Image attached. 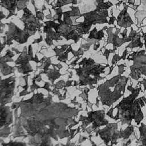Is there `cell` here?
Masks as SVG:
<instances>
[{
	"label": "cell",
	"mask_w": 146,
	"mask_h": 146,
	"mask_svg": "<svg viewBox=\"0 0 146 146\" xmlns=\"http://www.w3.org/2000/svg\"><path fill=\"white\" fill-rule=\"evenodd\" d=\"M127 89L131 92L128 96L124 98L115 107L117 109V113L115 119H120L121 125H131L132 120L139 125L144 119V114L141 110V106L139 102V98L137 99L141 87L133 88L132 84L127 87Z\"/></svg>",
	"instance_id": "6da1fadb"
},
{
	"label": "cell",
	"mask_w": 146,
	"mask_h": 146,
	"mask_svg": "<svg viewBox=\"0 0 146 146\" xmlns=\"http://www.w3.org/2000/svg\"><path fill=\"white\" fill-rule=\"evenodd\" d=\"M96 9L89 12L81 14L79 17H83V21L74 25L72 27L80 34L85 35L90 33L91 26L96 24L108 23L109 17L108 9L113 6L110 1L104 2V0H96Z\"/></svg>",
	"instance_id": "7a4b0ae2"
},
{
	"label": "cell",
	"mask_w": 146,
	"mask_h": 146,
	"mask_svg": "<svg viewBox=\"0 0 146 146\" xmlns=\"http://www.w3.org/2000/svg\"><path fill=\"white\" fill-rule=\"evenodd\" d=\"M128 79V78L118 74L100 84L98 87L99 95L103 103L111 106L123 96Z\"/></svg>",
	"instance_id": "3957f363"
},
{
	"label": "cell",
	"mask_w": 146,
	"mask_h": 146,
	"mask_svg": "<svg viewBox=\"0 0 146 146\" xmlns=\"http://www.w3.org/2000/svg\"><path fill=\"white\" fill-rule=\"evenodd\" d=\"M78 65L79 67L76 68L75 71L79 76L80 84L90 86L97 83L98 80L103 79L100 74L104 73V70L109 66L108 64L103 66L96 63L91 58H83Z\"/></svg>",
	"instance_id": "277c9868"
},
{
	"label": "cell",
	"mask_w": 146,
	"mask_h": 146,
	"mask_svg": "<svg viewBox=\"0 0 146 146\" xmlns=\"http://www.w3.org/2000/svg\"><path fill=\"white\" fill-rule=\"evenodd\" d=\"M56 23L55 21L49 20L43 22L45 25L52 28L55 33V41L62 40L64 38L66 40H72L74 43H77L80 39H83V35L79 34L72 27L70 26L62 19L58 21Z\"/></svg>",
	"instance_id": "5b68a950"
},
{
	"label": "cell",
	"mask_w": 146,
	"mask_h": 146,
	"mask_svg": "<svg viewBox=\"0 0 146 146\" xmlns=\"http://www.w3.org/2000/svg\"><path fill=\"white\" fill-rule=\"evenodd\" d=\"M8 26V30L5 33L3 36V44L7 46H11L13 44V41L14 40L19 44H24L27 42L29 38L31 36L29 33L24 30L21 29L13 22L6 23Z\"/></svg>",
	"instance_id": "8992f818"
},
{
	"label": "cell",
	"mask_w": 146,
	"mask_h": 146,
	"mask_svg": "<svg viewBox=\"0 0 146 146\" xmlns=\"http://www.w3.org/2000/svg\"><path fill=\"white\" fill-rule=\"evenodd\" d=\"M145 50L136 51L129 55L128 60H133V64L130 66L129 76L133 79L138 80L141 78V74L146 76V54Z\"/></svg>",
	"instance_id": "52a82bcc"
},
{
	"label": "cell",
	"mask_w": 146,
	"mask_h": 146,
	"mask_svg": "<svg viewBox=\"0 0 146 146\" xmlns=\"http://www.w3.org/2000/svg\"><path fill=\"white\" fill-rule=\"evenodd\" d=\"M23 11V14L19 19L23 23V30L31 35H34L37 31H40V29L43 26L40 21L27 7H25Z\"/></svg>",
	"instance_id": "ba28073f"
},
{
	"label": "cell",
	"mask_w": 146,
	"mask_h": 146,
	"mask_svg": "<svg viewBox=\"0 0 146 146\" xmlns=\"http://www.w3.org/2000/svg\"><path fill=\"white\" fill-rule=\"evenodd\" d=\"M115 29H116V31L115 33L113 32V27H108L107 30H106V32L107 33L108 35V37H107V40L106 42V44L101 48V49L100 50V51H101L102 50L103 48H104L108 44L111 43L113 44V50L115 51L116 50V49L120 47L123 44L128 42H130L132 41L133 38L128 36L127 38H119L118 36V34L119 33V32L120 31L121 29L120 28H116V26H115Z\"/></svg>",
	"instance_id": "9c48e42d"
},
{
	"label": "cell",
	"mask_w": 146,
	"mask_h": 146,
	"mask_svg": "<svg viewBox=\"0 0 146 146\" xmlns=\"http://www.w3.org/2000/svg\"><path fill=\"white\" fill-rule=\"evenodd\" d=\"M30 0H1V6L7 9L9 11V14L6 19H8L11 16L17 15L15 10L18 11L23 10L27 7Z\"/></svg>",
	"instance_id": "30bf717a"
},
{
	"label": "cell",
	"mask_w": 146,
	"mask_h": 146,
	"mask_svg": "<svg viewBox=\"0 0 146 146\" xmlns=\"http://www.w3.org/2000/svg\"><path fill=\"white\" fill-rule=\"evenodd\" d=\"M29 61H30L27 53V46H25L21 51L19 56L15 61V67L17 68L18 71L22 74H27L33 71Z\"/></svg>",
	"instance_id": "8fae6325"
},
{
	"label": "cell",
	"mask_w": 146,
	"mask_h": 146,
	"mask_svg": "<svg viewBox=\"0 0 146 146\" xmlns=\"http://www.w3.org/2000/svg\"><path fill=\"white\" fill-rule=\"evenodd\" d=\"M15 78L14 76H10L5 79L1 80V92L2 98L5 96V99H7V96H11L14 89Z\"/></svg>",
	"instance_id": "7c38bea8"
},
{
	"label": "cell",
	"mask_w": 146,
	"mask_h": 146,
	"mask_svg": "<svg viewBox=\"0 0 146 146\" xmlns=\"http://www.w3.org/2000/svg\"><path fill=\"white\" fill-rule=\"evenodd\" d=\"M124 8L120 11V14L117 16L116 19L117 25L120 27L127 28L130 27L132 24H133V22L130 17L128 13L127 12L128 6L124 3Z\"/></svg>",
	"instance_id": "4fadbf2b"
},
{
	"label": "cell",
	"mask_w": 146,
	"mask_h": 146,
	"mask_svg": "<svg viewBox=\"0 0 146 146\" xmlns=\"http://www.w3.org/2000/svg\"><path fill=\"white\" fill-rule=\"evenodd\" d=\"M107 29H108L107 26H104L103 27V29L98 31L96 27H95L91 31H90L89 35L87 38V39H95L99 42L100 41L104 35L103 30H106Z\"/></svg>",
	"instance_id": "5bb4252c"
},
{
	"label": "cell",
	"mask_w": 146,
	"mask_h": 146,
	"mask_svg": "<svg viewBox=\"0 0 146 146\" xmlns=\"http://www.w3.org/2000/svg\"><path fill=\"white\" fill-rule=\"evenodd\" d=\"M140 137L136 142L137 146H146V125L143 123H140V126L138 127Z\"/></svg>",
	"instance_id": "9a60e30c"
},
{
	"label": "cell",
	"mask_w": 146,
	"mask_h": 146,
	"mask_svg": "<svg viewBox=\"0 0 146 146\" xmlns=\"http://www.w3.org/2000/svg\"><path fill=\"white\" fill-rule=\"evenodd\" d=\"M78 3V0H57V2L55 5L52 6L53 9L61 7L68 4H72V5H76Z\"/></svg>",
	"instance_id": "2e32d148"
},
{
	"label": "cell",
	"mask_w": 146,
	"mask_h": 146,
	"mask_svg": "<svg viewBox=\"0 0 146 146\" xmlns=\"http://www.w3.org/2000/svg\"><path fill=\"white\" fill-rule=\"evenodd\" d=\"M1 71L2 74L4 76H6L13 72L14 71V69L13 67L7 65L6 63H1Z\"/></svg>",
	"instance_id": "e0dca14e"
},
{
	"label": "cell",
	"mask_w": 146,
	"mask_h": 146,
	"mask_svg": "<svg viewBox=\"0 0 146 146\" xmlns=\"http://www.w3.org/2000/svg\"><path fill=\"white\" fill-rule=\"evenodd\" d=\"M14 54L12 51L7 50L6 54L4 56L1 57V63H7L8 62H13L12 58L14 56Z\"/></svg>",
	"instance_id": "ac0fdd59"
},
{
	"label": "cell",
	"mask_w": 146,
	"mask_h": 146,
	"mask_svg": "<svg viewBox=\"0 0 146 146\" xmlns=\"http://www.w3.org/2000/svg\"><path fill=\"white\" fill-rule=\"evenodd\" d=\"M132 133H134V127L132 125H128L127 128L124 131H122L121 129V137L122 138H124V139H127L129 138V137L132 135Z\"/></svg>",
	"instance_id": "d6986e66"
},
{
	"label": "cell",
	"mask_w": 146,
	"mask_h": 146,
	"mask_svg": "<svg viewBox=\"0 0 146 146\" xmlns=\"http://www.w3.org/2000/svg\"><path fill=\"white\" fill-rule=\"evenodd\" d=\"M70 46V44L60 45L59 47H58L57 46H55V47L53 48V50L55 52V54H56L55 55L56 56H58L64 53L67 50V49Z\"/></svg>",
	"instance_id": "ffe728a7"
},
{
	"label": "cell",
	"mask_w": 146,
	"mask_h": 146,
	"mask_svg": "<svg viewBox=\"0 0 146 146\" xmlns=\"http://www.w3.org/2000/svg\"><path fill=\"white\" fill-rule=\"evenodd\" d=\"M70 9H71V10L67 11L68 13L71 17H79L81 15L80 11L78 6H69Z\"/></svg>",
	"instance_id": "44dd1931"
},
{
	"label": "cell",
	"mask_w": 146,
	"mask_h": 146,
	"mask_svg": "<svg viewBox=\"0 0 146 146\" xmlns=\"http://www.w3.org/2000/svg\"><path fill=\"white\" fill-rule=\"evenodd\" d=\"M71 45H72V43L70 44V46H69V47L67 49V50L64 53H63L62 54H61L58 56V59H57L58 60L64 62V63L66 62V61L68 60V53L71 52V51L72 49Z\"/></svg>",
	"instance_id": "7402d4cb"
},
{
	"label": "cell",
	"mask_w": 146,
	"mask_h": 146,
	"mask_svg": "<svg viewBox=\"0 0 146 146\" xmlns=\"http://www.w3.org/2000/svg\"><path fill=\"white\" fill-rule=\"evenodd\" d=\"M47 73H48L47 76H48L49 79L52 80V82H53L55 79H57L59 76H60V74L56 69L49 70V71Z\"/></svg>",
	"instance_id": "603a6c76"
},
{
	"label": "cell",
	"mask_w": 146,
	"mask_h": 146,
	"mask_svg": "<svg viewBox=\"0 0 146 146\" xmlns=\"http://www.w3.org/2000/svg\"><path fill=\"white\" fill-rule=\"evenodd\" d=\"M54 11L55 12V15L52 17V20L53 21H59L62 19V16L63 15V10L62 9L61 7H58V8H56L54 9Z\"/></svg>",
	"instance_id": "cb8c5ba5"
},
{
	"label": "cell",
	"mask_w": 146,
	"mask_h": 146,
	"mask_svg": "<svg viewBox=\"0 0 146 146\" xmlns=\"http://www.w3.org/2000/svg\"><path fill=\"white\" fill-rule=\"evenodd\" d=\"M63 21L64 22V23H66V24L70 25V26H73V22L71 18V16L69 15V14L68 13L67 11H64L63 13Z\"/></svg>",
	"instance_id": "d4e9b609"
},
{
	"label": "cell",
	"mask_w": 146,
	"mask_h": 146,
	"mask_svg": "<svg viewBox=\"0 0 146 146\" xmlns=\"http://www.w3.org/2000/svg\"><path fill=\"white\" fill-rule=\"evenodd\" d=\"M71 52L74 55V57L77 58V57H80V56H82L83 55L84 51L83 50L82 47H80L78 50H74L73 49H72Z\"/></svg>",
	"instance_id": "484cf974"
},
{
	"label": "cell",
	"mask_w": 146,
	"mask_h": 146,
	"mask_svg": "<svg viewBox=\"0 0 146 146\" xmlns=\"http://www.w3.org/2000/svg\"><path fill=\"white\" fill-rule=\"evenodd\" d=\"M35 16H36V18L39 21H43V19L45 17L43 11H40V10H38L35 12Z\"/></svg>",
	"instance_id": "4316f807"
},
{
	"label": "cell",
	"mask_w": 146,
	"mask_h": 146,
	"mask_svg": "<svg viewBox=\"0 0 146 146\" xmlns=\"http://www.w3.org/2000/svg\"><path fill=\"white\" fill-rule=\"evenodd\" d=\"M115 51L113 50H108V49H105L104 50V52L103 53V55L106 57V60L108 61V58H109V56H110V54L111 53H113Z\"/></svg>",
	"instance_id": "83f0119b"
},
{
	"label": "cell",
	"mask_w": 146,
	"mask_h": 146,
	"mask_svg": "<svg viewBox=\"0 0 146 146\" xmlns=\"http://www.w3.org/2000/svg\"><path fill=\"white\" fill-rule=\"evenodd\" d=\"M120 59H121V56H120L118 54H115L114 56H113V58H112V66H113V64H115L117 61L120 60Z\"/></svg>",
	"instance_id": "f1b7e54d"
},
{
	"label": "cell",
	"mask_w": 146,
	"mask_h": 146,
	"mask_svg": "<svg viewBox=\"0 0 146 146\" xmlns=\"http://www.w3.org/2000/svg\"><path fill=\"white\" fill-rule=\"evenodd\" d=\"M125 65L124 64H120L118 65V67H119V75H121L124 72V67H125Z\"/></svg>",
	"instance_id": "f546056e"
},
{
	"label": "cell",
	"mask_w": 146,
	"mask_h": 146,
	"mask_svg": "<svg viewBox=\"0 0 146 146\" xmlns=\"http://www.w3.org/2000/svg\"><path fill=\"white\" fill-rule=\"evenodd\" d=\"M43 40V36L42 35H40V37L38 39H34V40L33 42L32 43V44H36V43H39L40 42H41Z\"/></svg>",
	"instance_id": "4dcf8cb0"
},
{
	"label": "cell",
	"mask_w": 146,
	"mask_h": 146,
	"mask_svg": "<svg viewBox=\"0 0 146 146\" xmlns=\"http://www.w3.org/2000/svg\"><path fill=\"white\" fill-rule=\"evenodd\" d=\"M139 84H143V85L144 86V87L145 90L146 91V79H145V78H143V80L138 82V83H137V84L136 85V87H137V86H138Z\"/></svg>",
	"instance_id": "1f68e13d"
},
{
	"label": "cell",
	"mask_w": 146,
	"mask_h": 146,
	"mask_svg": "<svg viewBox=\"0 0 146 146\" xmlns=\"http://www.w3.org/2000/svg\"><path fill=\"white\" fill-rule=\"evenodd\" d=\"M116 18L113 15V16H112L111 17H110V20L108 21V23L109 24V25H112V24H113V23H114V21L116 20Z\"/></svg>",
	"instance_id": "d6a6232c"
},
{
	"label": "cell",
	"mask_w": 146,
	"mask_h": 146,
	"mask_svg": "<svg viewBox=\"0 0 146 146\" xmlns=\"http://www.w3.org/2000/svg\"><path fill=\"white\" fill-rule=\"evenodd\" d=\"M49 14H47V15H46V16H45V18H46V19H50V20H52V13H51V11L50 10V9H49Z\"/></svg>",
	"instance_id": "836d02e7"
},
{
	"label": "cell",
	"mask_w": 146,
	"mask_h": 146,
	"mask_svg": "<svg viewBox=\"0 0 146 146\" xmlns=\"http://www.w3.org/2000/svg\"><path fill=\"white\" fill-rule=\"evenodd\" d=\"M100 45V42H97V43H95V44L93 45V49H94V50L96 51V50L99 48Z\"/></svg>",
	"instance_id": "e575fe53"
},
{
	"label": "cell",
	"mask_w": 146,
	"mask_h": 146,
	"mask_svg": "<svg viewBox=\"0 0 146 146\" xmlns=\"http://www.w3.org/2000/svg\"><path fill=\"white\" fill-rule=\"evenodd\" d=\"M127 54H128V51H127V50L125 49V50L124 51V52H123V55H122L121 56V59L125 60V58H126V56H127Z\"/></svg>",
	"instance_id": "d590c367"
},
{
	"label": "cell",
	"mask_w": 146,
	"mask_h": 146,
	"mask_svg": "<svg viewBox=\"0 0 146 146\" xmlns=\"http://www.w3.org/2000/svg\"><path fill=\"white\" fill-rule=\"evenodd\" d=\"M127 29H125L123 31V32L120 33V34L122 36V38H127Z\"/></svg>",
	"instance_id": "8d00e7d4"
},
{
	"label": "cell",
	"mask_w": 146,
	"mask_h": 146,
	"mask_svg": "<svg viewBox=\"0 0 146 146\" xmlns=\"http://www.w3.org/2000/svg\"><path fill=\"white\" fill-rule=\"evenodd\" d=\"M31 3L32 5H33L34 7V10H35V11H38V9L36 7V5H35V0H31Z\"/></svg>",
	"instance_id": "74e56055"
},
{
	"label": "cell",
	"mask_w": 146,
	"mask_h": 146,
	"mask_svg": "<svg viewBox=\"0 0 146 146\" xmlns=\"http://www.w3.org/2000/svg\"><path fill=\"white\" fill-rule=\"evenodd\" d=\"M11 50H12V51H13L15 52V53H16L17 54H20L21 53V51H19L18 49H17V48H14V47H12Z\"/></svg>",
	"instance_id": "f35d334b"
},
{
	"label": "cell",
	"mask_w": 146,
	"mask_h": 146,
	"mask_svg": "<svg viewBox=\"0 0 146 146\" xmlns=\"http://www.w3.org/2000/svg\"><path fill=\"white\" fill-rule=\"evenodd\" d=\"M5 18H6V16L3 14L2 11H1V19L2 20V19H3Z\"/></svg>",
	"instance_id": "ab89813d"
},
{
	"label": "cell",
	"mask_w": 146,
	"mask_h": 146,
	"mask_svg": "<svg viewBox=\"0 0 146 146\" xmlns=\"http://www.w3.org/2000/svg\"><path fill=\"white\" fill-rule=\"evenodd\" d=\"M135 2V0H128V1L129 4H131V5H134Z\"/></svg>",
	"instance_id": "60d3db41"
},
{
	"label": "cell",
	"mask_w": 146,
	"mask_h": 146,
	"mask_svg": "<svg viewBox=\"0 0 146 146\" xmlns=\"http://www.w3.org/2000/svg\"><path fill=\"white\" fill-rule=\"evenodd\" d=\"M45 10H46V6H45V4L44 3V4L43 5V6H42V9H41V11H44Z\"/></svg>",
	"instance_id": "b9f144b4"
},
{
	"label": "cell",
	"mask_w": 146,
	"mask_h": 146,
	"mask_svg": "<svg viewBox=\"0 0 146 146\" xmlns=\"http://www.w3.org/2000/svg\"><path fill=\"white\" fill-rule=\"evenodd\" d=\"M1 51H2L3 50V49L5 48V44H3V43H1Z\"/></svg>",
	"instance_id": "7bdbcfd3"
},
{
	"label": "cell",
	"mask_w": 146,
	"mask_h": 146,
	"mask_svg": "<svg viewBox=\"0 0 146 146\" xmlns=\"http://www.w3.org/2000/svg\"><path fill=\"white\" fill-rule=\"evenodd\" d=\"M44 1L47 3V4H48V5H50V3H49V2H50V0H44Z\"/></svg>",
	"instance_id": "ee69618b"
},
{
	"label": "cell",
	"mask_w": 146,
	"mask_h": 146,
	"mask_svg": "<svg viewBox=\"0 0 146 146\" xmlns=\"http://www.w3.org/2000/svg\"><path fill=\"white\" fill-rule=\"evenodd\" d=\"M117 1H119V0H117Z\"/></svg>",
	"instance_id": "f6af8a7d"
}]
</instances>
